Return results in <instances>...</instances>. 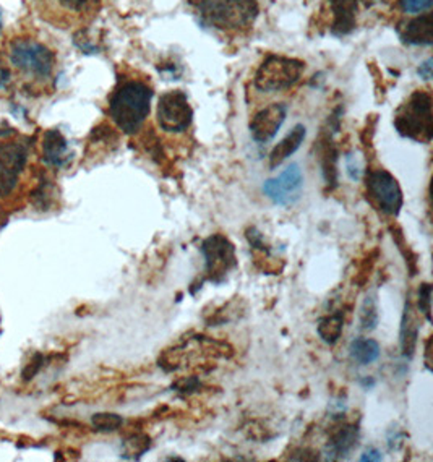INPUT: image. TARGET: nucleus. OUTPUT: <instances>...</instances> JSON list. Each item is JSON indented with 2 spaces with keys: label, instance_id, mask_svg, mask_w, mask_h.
Wrapping results in <instances>:
<instances>
[{
  "label": "nucleus",
  "instance_id": "nucleus-1",
  "mask_svg": "<svg viewBox=\"0 0 433 462\" xmlns=\"http://www.w3.org/2000/svg\"><path fill=\"white\" fill-rule=\"evenodd\" d=\"M152 91L143 81H122L109 99V116L127 135H135L152 107Z\"/></svg>",
  "mask_w": 433,
  "mask_h": 462
},
{
  "label": "nucleus",
  "instance_id": "nucleus-2",
  "mask_svg": "<svg viewBox=\"0 0 433 462\" xmlns=\"http://www.w3.org/2000/svg\"><path fill=\"white\" fill-rule=\"evenodd\" d=\"M234 349L225 341H217L208 336H195L177 344L172 349H166L160 356V367L164 372H177L187 367L189 362H211L217 359H231Z\"/></svg>",
  "mask_w": 433,
  "mask_h": 462
},
{
  "label": "nucleus",
  "instance_id": "nucleus-3",
  "mask_svg": "<svg viewBox=\"0 0 433 462\" xmlns=\"http://www.w3.org/2000/svg\"><path fill=\"white\" fill-rule=\"evenodd\" d=\"M394 128L400 135L419 143H430L433 136L432 96L414 91L394 116Z\"/></svg>",
  "mask_w": 433,
  "mask_h": 462
},
{
  "label": "nucleus",
  "instance_id": "nucleus-4",
  "mask_svg": "<svg viewBox=\"0 0 433 462\" xmlns=\"http://www.w3.org/2000/svg\"><path fill=\"white\" fill-rule=\"evenodd\" d=\"M198 12L205 23L217 30H239L257 18V0H200Z\"/></svg>",
  "mask_w": 433,
  "mask_h": 462
},
{
  "label": "nucleus",
  "instance_id": "nucleus-5",
  "mask_svg": "<svg viewBox=\"0 0 433 462\" xmlns=\"http://www.w3.org/2000/svg\"><path fill=\"white\" fill-rule=\"evenodd\" d=\"M10 64L16 70L32 75L34 79H49L54 72L56 57L51 49L38 41L16 40L10 46Z\"/></svg>",
  "mask_w": 433,
  "mask_h": 462
},
{
  "label": "nucleus",
  "instance_id": "nucleus-6",
  "mask_svg": "<svg viewBox=\"0 0 433 462\" xmlns=\"http://www.w3.org/2000/svg\"><path fill=\"white\" fill-rule=\"evenodd\" d=\"M200 250L205 258V276L200 284L203 281L221 284L237 268L235 247L223 234H213L203 240Z\"/></svg>",
  "mask_w": 433,
  "mask_h": 462
},
{
  "label": "nucleus",
  "instance_id": "nucleus-7",
  "mask_svg": "<svg viewBox=\"0 0 433 462\" xmlns=\"http://www.w3.org/2000/svg\"><path fill=\"white\" fill-rule=\"evenodd\" d=\"M305 64L297 59L270 56L260 65L255 75V87L266 93L282 91L294 87L300 80Z\"/></svg>",
  "mask_w": 433,
  "mask_h": 462
},
{
  "label": "nucleus",
  "instance_id": "nucleus-8",
  "mask_svg": "<svg viewBox=\"0 0 433 462\" xmlns=\"http://www.w3.org/2000/svg\"><path fill=\"white\" fill-rule=\"evenodd\" d=\"M365 189L367 199L378 211L386 216H396L401 213L402 190L398 180L385 169H370L365 174Z\"/></svg>",
  "mask_w": 433,
  "mask_h": 462
},
{
  "label": "nucleus",
  "instance_id": "nucleus-9",
  "mask_svg": "<svg viewBox=\"0 0 433 462\" xmlns=\"http://www.w3.org/2000/svg\"><path fill=\"white\" fill-rule=\"evenodd\" d=\"M193 109L189 97L180 89L161 96L158 103V124L170 134H182L192 125Z\"/></svg>",
  "mask_w": 433,
  "mask_h": 462
},
{
  "label": "nucleus",
  "instance_id": "nucleus-10",
  "mask_svg": "<svg viewBox=\"0 0 433 462\" xmlns=\"http://www.w3.org/2000/svg\"><path fill=\"white\" fill-rule=\"evenodd\" d=\"M28 161V150L22 143L0 144V197H8L15 190Z\"/></svg>",
  "mask_w": 433,
  "mask_h": 462
},
{
  "label": "nucleus",
  "instance_id": "nucleus-11",
  "mask_svg": "<svg viewBox=\"0 0 433 462\" xmlns=\"http://www.w3.org/2000/svg\"><path fill=\"white\" fill-rule=\"evenodd\" d=\"M304 187V174L299 164H290L276 179H270L263 184V193L280 207H290L300 199Z\"/></svg>",
  "mask_w": 433,
  "mask_h": 462
},
{
  "label": "nucleus",
  "instance_id": "nucleus-12",
  "mask_svg": "<svg viewBox=\"0 0 433 462\" xmlns=\"http://www.w3.org/2000/svg\"><path fill=\"white\" fill-rule=\"evenodd\" d=\"M288 116V107L284 104H270L265 109L257 112L250 120V134L258 143H266L278 135Z\"/></svg>",
  "mask_w": 433,
  "mask_h": 462
},
{
  "label": "nucleus",
  "instance_id": "nucleus-13",
  "mask_svg": "<svg viewBox=\"0 0 433 462\" xmlns=\"http://www.w3.org/2000/svg\"><path fill=\"white\" fill-rule=\"evenodd\" d=\"M42 161L51 168H65L72 161L69 142L59 130H48L42 136Z\"/></svg>",
  "mask_w": 433,
  "mask_h": 462
},
{
  "label": "nucleus",
  "instance_id": "nucleus-14",
  "mask_svg": "<svg viewBox=\"0 0 433 462\" xmlns=\"http://www.w3.org/2000/svg\"><path fill=\"white\" fill-rule=\"evenodd\" d=\"M361 430L357 425H343L329 437L327 455L331 461H341L353 453L359 445Z\"/></svg>",
  "mask_w": 433,
  "mask_h": 462
},
{
  "label": "nucleus",
  "instance_id": "nucleus-15",
  "mask_svg": "<svg viewBox=\"0 0 433 462\" xmlns=\"http://www.w3.org/2000/svg\"><path fill=\"white\" fill-rule=\"evenodd\" d=\"M245 237L249 240L250 248L253 252V262L257 264V268L266 274H280L284 268V263L278 264L272 256V250L266 245L263 234L252 226L245 231Z\"/></svg>",
  "mask_w": 433,
  "mask_h": 462
},
{
  "label": "nucleus",
  "instance_id": "nucleus-16",
  "mask_svg": "<svg viewBox=\"0 0 433 462\" xmlns=\"http://www.w3.org/2000/svg\"><path fill=\"white\" fill-rule=\"evenodd\" d=\"M329 10L333 14L331 32L335 36H345L355 28V16L359 10L357 0H328Z\"/></svg>",
  "mask_w": 433,
  "mask_h": 462
},
{
  "label": "nucleus",
  "instance_id": "nucleus-17",
  "mask_svg": "<svg viewBox=\"0 0 433 462\" xmlns=\"http://www.w3.org/2000/svg\"><path fill=\"white\" fill-rule=\"evenodd\" d=\"M419 331H420V325H419L412 302L408 299L402 311L401 329H400V344H401V354L404 359L414 357L416 347H418Z\"/></svg>",
  "mask_w": 433,
  "mask_h": 462
},
{
  "label": "nucleus",
  "instance_id": "nucleus-18",
  "mask_svg": "<svg viewBox=\"0 0 433 462\" xmlns=\"http://www.w3.org/2000/svg\"><path fill=\"white\" fill-rule=\"evenodd\" d=\"M401 40L412 46H430L433 41V16L430 14L419 16L400 30Z\"/></svg>",
  "mask_w": 433,
  "mask_h": 462
},
{
  "label": "nucleus",
  "instance_id": "nucleus-19",
  "mask_svg": "<svg viewBox=\"0 0 433 462\" xmlns=\"http://www.w3.org/2000/svg\"><path fill=\"white\" fill-rule=\"evenodd\" d=\"M305 135L307 128L302 124L292 128L290 134L282 138L281 142L274 146L273 152H270V168L276 169L281 166L289 156H292L300 148V144L304 143Z\"/></svg>",
  "mask_w": 433,
  "mask_h": 462
},
{
  "label": "nucleus",
  "instance_id": "nucleus-20",
  "mask_svg": "<svg viewBox=\"0 0 433 462\" xmlns=\"http://www.w3.org/2000/svg\"><path fill=\"white\" fill-rule=\"evenodd\" d=\"M320 162L323 169L325 182L328 185L329 190L337 187V150L333 143L331 132L321 138L320 142Z\"/></svg>",
  "mask_w": 433,
  "mask_h": 462
},
{
  "label": "nucleus",
  "instance_id": "nucleus-21",
  "mask_svg": "<svg viewBox=\"0 0 433 462\" xmlns=\"http://www.w3.org/2000/svg\"><path fill=\"white\" fill-rule=\"evenodd\" d=\"M380 344L370 337H357L349 346V354L359 365H370L380 357Z\"/></svg>",
  "mask_w": 433,
  "mask_h": 462
},
{
  "label": "nucleus",
  "instance_id": "nucleus-22",
  "mask_svg": "<svg viewBox=\"0 0 433 462\" xmlns=\"http://www.w3.org/2000/svg\"><path fill=\"white\" fill-rule=\"evenodd\" d=\"M152 448V437L142 429H134L127 433L124 441V459L137 461Z\"/></svg>",
  "mask_w": 433,
  "mask_h": 462
},
{
  "label": "nucleus",
  "instance_id": "nucleus-23",
  "mask_svg": "<svg viewBox=\"0 0 433 462\" xmlns=\"http://www.w3.org/2000/svg\"><path fill=\"white\" fill-rule=\"evenodd\" d=\"M343 328H345V311H336L333 315L323 317L318 321L317 331H318V336L323 343L333 346L339 341V337L343 335Z\"/></svg>",
  "mask_w": 433,
  "mask_h": 462
},
{
  "label": "nucleus",
  "instance_id": "nucleus-24",
  "mask_svg": "<svg viewBox=\"0 0 433 462\" xmlns=\"http://www.w3.org/2000/svg\"><path fill=\"white\" fill-rule=\"evenodd\" d=\"M390 234H392V237H393L394 244L398 245V250H400L401 255L404 256V262H406V266H408V272H410V276H412V278L418 276L419 255L410 248V244H408V239H406V236H404L401 226L396 223L392 224V226H390Z\"/></svg>",
  "mask_w": 433,
  "mask_h": 462
},
{
  "label": "nucleus",
  "instance_id": "nucleus-25",
  "mask_svg": "<svg viewBox=\"0 0 433 462\" xmlns=\"http://www.w3.org/2000/svg\"><path fill=\"white\" fill-rule=\"evenodd\" d=\"M244 310H245V309L242 307L241 299H235V300L226 303L225 307H221V309H217L216 311H213L211 319H207V323H208L209 327L226 325V323H229V321L241 319L242 315H244Z\"/></svg>",
  "mask_w": 433,
  "mask_h": 462
},
{
  "label": "nucleus",
  "instance_id": "nucleus-26",
  "mask_svg": "<svg viewBox=\"0 0 433 462\" xmlns=\"http://www.w3.org/2000/svg\"><path fill=\"white\" fill-rule=\"evenodd\" d=\"M377 295H367L361 307V328L364 331H373L378 325Z\"/></svg>",
  "mask_w": 433,
  "mask_h": 462
},
{
  "label": "nucleus",
  "instance_id": "nucleus-27",
  "mask_svg": "<svg viewBox=\"0 0 433 462\" xmlns=\"http://www.w3.org/2000/svg\"><path fill=\"white\" fill-rule=\"evenodd\" d=\"M378 258H380V250L378 248L372 250V252H369L367 255L362 258L361 263L357 264V273L354 276V284L355 286L365 287V284L369 282L372 273H373Z\"/></svg>",
  "mask_w": 433,
  "mask_h": 462
},
{
  "label": "nucleus",
  "instance_id": "nucleus-28",
  "mask_svg": "<svg viewBox=\"0 0 433 462\" xmlns=\"http://www.w3.org/2000/svg\"><path fill=\"white\" fill-rule=\"evenodd\" d=\"M91 423H93L95 430L115 431L121 429L122 425H124V420H122L121 415L109 414V412H105V414L93 415Z\"/></svg>",
  "mask_w": 433,
  "mask_h": 462
},
{
  "label": "nucleus",
  "instance_id": "nucleus-29",
  "mask_svg": "<svg viewBox=\"0 0 433 462\" xmlns=\"http://www.w3.org/2000/svg\"><path fill=\"white\" fill-rule=\"evenodd\" d=\"M418 310L426 317L427 321H432V286L428 282L419 287Z\"/></svg>",
  "mask_w": 433,
  "mask_h": 462
},
{
  "label": "nucleus",
  "instance_id": "nucleus-30",
  "mask_svg": "<svg viewBox=\"0 0 433 462\" xmlns=\"http://www.w3.org/2000/svg\"><path fill=\"white\" fill-rule=\"evenodd\" d=\"M59 4L75 14H91L99 8V0H59Z\"/></svg>",
  "mask_w": 433,
  "mask_h": 462
},
{
  "label": "nucleus",
  "instance_id": "nucleus-31",
  "mask_svg": "<svg viewBox=\"0 0 433 462\" xmlns=\"http://www.w3.org/2000/svg\"><path fill=\"white\" fill-rule=\"evenodd\" d=\"M201 388H203V383L198 376H180L177 378L176 383H172V390L179 391L182 394H192Z\"/></svg>",
  "mask_w": 433,
  "mask_h": 462
},
{
  "label": "nucleus",
  "instance_id": "nucleus-32",
  "mask_svg": "<svg viewBox=\"0 0 433 462\" xmlns=\"http://www.w3.org/2000/svg\"><path fill=\"white\" fill-rule=\"evenodd\" d=\"M42 365H44V356H42V354H34L32 360L26 364L23 374H22L23 382H30V380H32V378L38 374V372H40Z\"/></svg>",
  "mask_w": 433,
  "mask_h": 462
},
{
  "label": "nucleus",
  "instance_id": "nucleus-33",
  "mask_svg": "<svg viewBox=\"0 0 433 462\" xmlns=\"http://www.w3.org/2000/svg\"><path fill=\"white\" fill-rule=\"evenodd\" d=\"M404 12L408 14H420L432 7L433 0H400Z\"/></svg>",
  "mask_w": 433,
  "mask_h": 462
},
{
  "label": "nucleus",
  "instance_id": "nucleus-34",
  "mask_svg": "<svg viewBox=\"0 0 433 462\" xmlns=\"http://www.w3.org/2000/svg\"><path fill=\"white\" fill-rule=\"evenodd\" d=\"M345 172L353 180H359L362 176V166L359 160L354 154L345 156Z\"/></svg>",
  "mask_w": 433,
  "mask_h": 462
},
{
  "label": "nucleus",
  "instance_id": "nucleus-35",
  "mask_svg": "<svg viewBox=\"0 0 433 462\" xmlns=\"http://www.w3.org/2000/svg\"><path fill=\"white\" fill-rule=\"evenodd\" d=\"M406 439V435L400 433L398 429L392 430L388 433V447H390V449H398V448L401 447L402 439Z\"/></svg>",
  "mask_w": 433,
  "mask_h": 462
},
{
  "label": "nucleus",
  "instance_id": "nucleus-36",
  "mask_svg": "<svg viewBox=\"0 0 433 462\" xmlns=\"http://www.w3.org/2000/svg\"><path fill=\"white\" fill-rule=\"evenodd\" d=\"M10 81H12V72H10V69L2 64V60H0V91L7 89Z\"/></svg>",
  "mask_w": 433,
  "mask_h": 462
},
{
  "label": "nucleus",
  "instance_id": "nucleus-37",
  "mask_svg": "<svg viewBox=\"0 0 433 462\" xmlns=\"http://www.w3.org/2000/svg\"><path fill=\"white\" fill-rule=\"evenodd\" d=\"M383 459V456H382V453L378 451L377 448H369L364 455L361 456V461H382Z\"/></svg>",
  "mask_w": 433,
  "mask_h": 462
},
{
  "label": "nucleus",
  "instance_id": "nucleus-38",
  "mask_svg": "<svg viewBox=\"0 0 433 462\" xmlns=\"http://www.w3.org/2000/svg\"><path fill=\"white\" fill-rule=\"evenodd\" d=\"M419 75H420L424 80H430V79H432V59H428L426 64L420 65Z\"/></svg>",
  "mask_w": 433,
  "mask_h": 462
},
{
  "label": "nucleus",
  "instance_id": "nucleus-39",
  "mask_svg": "<svg viewBox=\"0 0 433 462\" xmlns=\"http://www.w3.org/2000/svg\"><path fill=\"white\" fill-rule=\"evenodd\" d=\"M430 343H432V337H428V339H427V343H426V365H427V370H432V365H430V352H432V349H430Z\"/></svg>",
  "mask_w": 433,
  "mask_h": 462
},
{
  "label": "nucleus",
  "instance_id": "nucleus-40",
  "mask_svg": "<svg viewBox=\"0 0 433 462\" xmlns=\"http://www.w3.org/2000/svg\"><path fill=\"white\" fill-rule=\"evenodd\" d=\"M361 383L364 386H370V388L375 386V380H373V378H365V380H362Z\"/></svg>",
  "mask_w": 433,
  "mask_h": 462
},
{
  "label": "nucleus",
  "instance_id": "nucleus-41",
  "mask_svg": "<svg viewBox=\"0 0 433 462\" xmlns=\"http://www.w3.org/2000/svg\"><path fill=\"white\" fill-rule=\"evenodd\" d=\"M0 32H2V8H0Z\"/></svg>",
  "mask_w": 433,
  "mask_h": 462
}]
</instances>
